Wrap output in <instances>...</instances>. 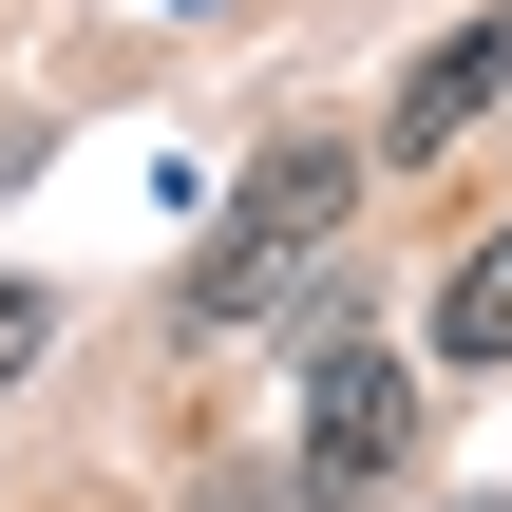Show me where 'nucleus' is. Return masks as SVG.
Here are the masks:
<instances>
[{"instance_id": "nucleus-1", "label": "nucleus", "mask_w": 512, "mask_h": 512, "mask_svg": "<svg viewBox=\"0 0 512 512\" xmlns=\"http://www.w3.org/2000/svg\"><path fill=\"white\" fill-rule=\"evenodd\" d=\"M361 228V152L342 133H285L228 209H209V266H190V323L228 342V323H285L304 285H323V247Z\"/></svg>"}, {"instance_id": "nucleus-2", "label": "nucleus", "mask_w": 512, "mask_h": 512, "mask_svg": "<svg viewBox=\"0 0 512 512\" xmlns=\"http://www.w3.org/2000/svg\"><path fill=\"white\" fill-rule=\"evenodd\" d=\"M380 475H418V380L380 342H323V380H304V494H380Z\"/></svg>"}, {"instance_id": "nucleus-3", "label": "nucleus", "mask_w": 512, "mask_h": 512, "mask_svg": "<svg viewBox=\"0 0 512 512\" xmlns=\"http://www.w3.org/2000/svg\"><path fill=\"white\" fill-rule=\"evenodd\" d=\"M494 95H512V0H494V19H456V38H437V57L399 76V114H380V152H456V133H475Z\"/></svg>"}, {"instance_id": "nucleus-4", "label": "nucleus", "mask_w": 512, "mask_h": 512, "mask_svg": "<svg viewBox=\"0 0 512 512\" xmlns=\"http://www.w3.org/2000/svg\"><path fill=\"white\" fill-rule=\"evenodd\" d=\"M437 361H512V228L456 247V285H437Z\"/></svg>"}, {"instance_id": "nucleus-5", "label": "nucleus", "mask_w": 512, "mask_h": 512, "mask_svg": "<svg viewBox=\"0 0 512 512\" xmlns=\"http://www.w3.org/2000/svg\"><path fill=\"white\" fill-rule=\"evenodd\" d=\"M38 342H57V304H38V285L0 266V380H38Z\"/></svg>"}]
</instances>
